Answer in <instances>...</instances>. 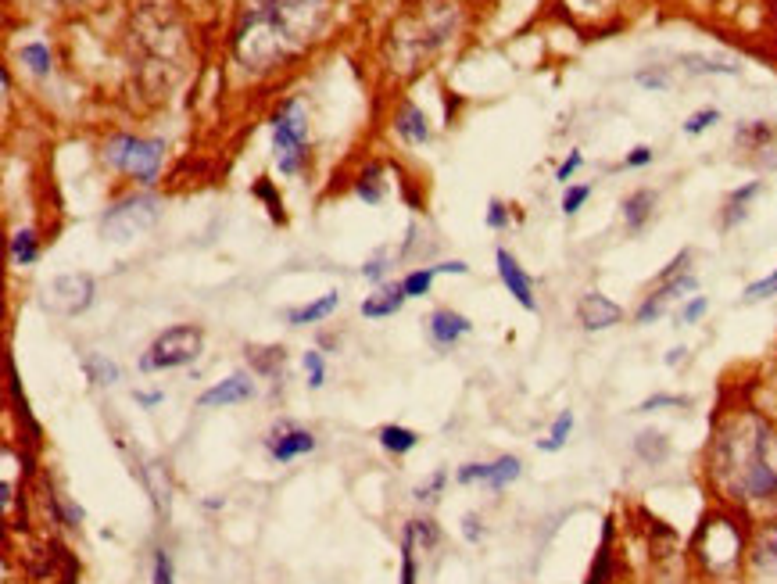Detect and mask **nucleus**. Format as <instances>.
<instances>
[{"label":"nucleus","mask_w":777,"mask_h":584,"mask_svg":"<svg viewBox=\"0 0 777 584\" xmlns=\"http://www.w3.org/2000/svg\"><path fill=\"white\" fill-rule=\"evenodd\" d=\"M273 129V155L283 176H298L308 158V108L305 101L291 97L280 104V112L269 122Z\"/></svg>","instance_id":"nucleus-3"},{"label":"nucleus","mask_w":777,"mask_h":584,"mask_svg":"<svg viewBox=\"0 0 777 584\" xmlns=\"http://www.w3.org/2000/svg\"><path fill=\"white\" fill-rule=\"evenodd\" d=\"M634 452H638L649 466H659L666 456H670V441H666L659 430H645V434H638V441H634Z\"/></svg>","instance_id":"nucleus-23"},{"label":"nucleus","mask_w":777,"mask_h":584,"mask_svg":"<svg viewBox=\"0 0 777 584\" xmlns=\"http://www.w3.org/2000/svg\"><path fill=\"white\" fill-rule=\"evenodd\" d=\"M384 269H387L384 262H380V258H373V262L362 269V276H366V280H380V276H384Z\"/></svg>","instance_id":"nucleus-52"},{"label":"nucleus","mask_w":777,"mask_h":584,"mask_svg":"<svg viewBox=\"0 0 777 584\" xmlns=\"http://www.w3.org/2000/svg\"><path fill=\"white\" fill-rule=\"evenodd\" d=\"M699 291V280H695V273L688 269V273H681V276H674V280H663V284H656L652 287V294L645 301L638 305V312H634V323L638 327H649V323H656L659 316H663L674 301H681V298H688V294H695Z\"/></svg>","instance_id":"nucleus-9"},{"label":"nucleus","mask_w":777,"mask_h":584,"mask_svg":"<svg viewBox=\"0 0 777 584\" xmlns=\"http://www.w3.org/2000/svg\"><path fill=\"white\" fill-rule=\"evenodd\" d=\"M760 190H763V183L752 180V183H745V187H738L735 194H727L724 212H720V230H735V226H742L745 219H749V205L760 198Z\"/></svg>","instance_id":"nucleus-15"},{"label":"nucleus","mask_w":777,"mask_h":584,"mask_svg":"<svg viewBox=\"0 0 777 584\" xmlns=\"http://www.w3.org/2000/svg\"><path fill=\"white\" fill-rule=\"evenodd\" d=\"M151 581L154 584H176V577H172V559H169V552H165V549H154Z\"/></svg>","instance_id":"nucleus-38"},{"label":"nucleus","mask_w":777,"mask_h":584,"mask_svg":"<svg viewBox=\"0 0 777 584\" xmlns=\"http://www.w3.org/2000/svg\"><path fill=\"white\" fill-rule=\"evenodd\" d=\"M140 405H158L162 402V391H151V395H137Z\"/></svg>","instance_id":"nucleus-53"},{"label":"nucleus","mask_w":777,"mask_h":584,"mask_svg":"<svg viewBox=\"0 0 777 584\" xmlns=\"http://www.w3.org/2000/svg\"><path fill=\"white\" fill-rule=\"evenodd\" d=\"M36 258H40V241H36L33 230H18L11 237V262L15 266H33Z\"/></svg>","instance_id":"nucleus-27"},{"label":"nucleus","mask_w":777,"mask_h":584,"mask_svg":"<svg viewBox=\"0 0 777 584\" xmlns=\"http://www.w3.org/2000/svg\"><path fill=\"white\" fill-rule=\"evenodd\" d=\"M248 362L255 366L262 377H280L283 362H287V352H283L280 344H251L248 348Z\"/></svg>","instance_id":"nucleus-22"},{"label":"nucleus","mask_w":777,"mask_h":584,"mask_svg":"<svg viewBox=\"0 0 777 584\" xmlns=\"http://www.w3.org/2000/svg\"><path fill=\"white\" fill-rule=\"evenodd\" d=\"M666 405H688V398H681V395H652V398H645V402L638 405V413H656V409H666Z\"/></svg>","instance_id":"nucleus-42"},{"label":"nucleus","mask_w":777,"mask_h":584,"mask_svg":"<svg viewBox=\"0 0 777 584\" xmlns=\"http://www.w3.org/2000/svg\"><path fill=\"white\" fill-rule=\"evenodd\" d=\"M441 488H444V473H434V477H430V481L423 484V488H416V499H419V502H434V499H437V491H441Z\"/></svg>","instance_id":"nucleus-49"},{"label":"nucleus","mask_w":777,"mask_h":584,"mask_svg":"<svg viewBox=\"0 0 777 584\" xmlns=\"http://www.w3.org/2000/svg\"><path fill=\"white\" fill-rule=\"evenodd\" d=\"M652 158H656V155H652V147H634L631 155L624 158V165H627V169H641V165H649Z\"/></svg>","instance_id":"nucleus-51"},{"label":"nucleus","mask_w":777,"mask_h":584,"mask_svg":"<svg viewBox=\"0 0 777 584\" xmlns=\"http://www.w3.org/2000/svg\"><path fill=\"white\" fill-rule=\"evenodd\" d=\"M570 430H573V413H563L559 420H555L552 438H548V441H538V448H541V452H559V448L566 445V438H570Z\"/></svg>","instance_id":"nucleus-34"},{"label":"nucleus","mask_w":777,"mask_h":584,"mask_svg":"<svg viewBox=\"0 0 777 584\" xmlns=\"http://www.w3.org/2000/svg\"><path fill=\"white\" fill-rule=\"evenodd\" d=\"M774 294H777V269H774V273H770V276H763V280H756V284H749V287H745V294H742V298H745V301H749V305H752V301L774 298Z\"/></svg>","instance_id":"nucleus-39"},{"label":"nucleus","mask_w":777,"mask_h":584,"mask_svg":"<svg viewBox=\"0 0 777 584\" xmlns=\"http://www.w3.org/2000/svg\"><path fill=\"white\" fill-rule=\"evenodd\" d=\"M462 538H466L470 545H477L480 538H484V524H480V516H473V513L462 516Z\"/></svg>","instance_id":"nucleus-46"},{"label":"nucleus","mask_w":777,"mask_h":584,"mask_svg":"<svg viewBox=\"0 0 777 584\" xmlns=\"http://www.w3.org/2000/svg\"><path fill=\"white\" fill-rule=\"evenodd\" d=\"M695 552L706 563V570L727 574V570L738 567V559L745 552V538L735 520H727V516H706L699 534H695Z\"/></svg>","instance_id":"nucleus-4"},{"label":"nucleus","mask_w":777,"mask_h":584,"mask_svg":"<svg viewBox=\"0 0 777 584\" xmlns=\"http://www.w3.org/2000/svg\"><path fill=\"white\" fill-rule=\"evenodd\" d=\"M18 58L26 61L33 76H51V51H47V43H26L18 51Z\"/></svg>","instance_id":"nucleus-29"},{"label":"nucleus","mask_w":777,"mask_h":584,"mask_svg":"<svg viewBox=\"0 0 777 584\" xmlns=\"http://www.w3.org/2000/svg\"><path fill=\"white\" fill-rule=\"evenodd\" d=\"M94 294H97V284L90 273H65L58 276L47 291V305L61 316H79L94 305Z\"/></svg>","instance_id":"nucleus-8"},{"label":"nucleus","mask_w":777,"mask_h":584,"mask_svg":"<svg viewBox=\"0 0 777 584\" xmlns=\"http://www.w3.org/2000/svg\"><path fill=\"white\" fill-rule=\"evenodd\" d=\"M473 323L462 312H452V309H437L434 316H430V337H434L437 348H452L455 341H462V337L470 334Z\"/></svg>","instance_id":"nucleus-14"},{"label":"nucleus","mask_w":777,"mask_h":584,"mask_svg":"<svg viewBox=\"0 0 777 584\" xmlns=\"http://www.w3.org/2000/svg\"><path fill=\"white\" fill-rule=\"evenodd\" d=\"M473 481H487V463H470L459 470V484H473Z\"/></svg>","instance_id":"nucleus-50"},{"label":"nucleus","mask_w":777,"mask_h":584,"mask_svg":"<svg viewBox=\"0 0 777 584\" xmlns=\"http://www.w3.org/2000/svg\"><path fill=\"white\" fill-rule=\"evenodd\" d=\"M330 18V0H240L233 58L251 72H269L316 43Z\"/></svg>","instance_id":"nucleus-1"},{"label":"nucleus","mask_w":777,"mask_h":584,"mask_svg":"<svg viewBox=\"0 0 777 584\" xmlns=\"http://www.w3.org/2000/svg\"><path fill=\"white\" fill-rule=\"evenodd\" d=\"M394 133L405 140V144H427L430 140V126H427V115L419 112L416 104H405L398 119H394Z\"/></svg>","instance_id":"nucleus-18"},{"label":"nucleus","mask_w":777,"mask_h":584,"mask_svg":"<svg viewBox=\"0 0 777 584\" xmlns=\"http://www.w3.org/2000/svg\"><path fill=\"white\" fill-rule=\"evenodd\" d=\"M609 577H613V520H606V527H602V545H598V556L584 584H606Z\"/></svg>","instance_id":"nucleus-21"},{"label":"nucleus","mask_w":777,"mask_h":584,"mask_svg":"<svg viewBox=\"0 0 777 584\" xmlns=\"http://www.w3.org/2000/svg\"><path fill=\"white\" fill-rule=\"evenodd\" d=\"M265 448H269V456H273L276 463H291V459H298V456H308V452L316 448V438L301 427L280 423V427L265 438Z\"/></svg>","instance_id":"nucleus-11"},{"label":"nucleus","mask_w":777,"mask_h":584,"mask_svg":"<svg viewBox=\"0 0 777 584\" xmlns=\"http://www.w3.org/2000/svg\"><path fill=\"white\" fill-rule=\"evenodd\" d=\"M147 488L154 491L151 495L154 509H158V513H169V481H165V470L158 463L147 466Z\"/></svg>","instance_id":"nucleus-30"},{"label":"nucleus","mask_w":777,"mask_h":584,"mask_svg":"<svg viewBox=\"0 0 777 584\" xmlns=\"http://www.w3.org/2000/svg\"><path fill=\"white\" fill-rule=\"evenodd\" d=\"M717 122H720L717 108H702V112H695L692 119L684 122V133H688V137H699V133H706V129L717 126Z\"/></svg>","instance_id":"nucleus-36"},{"label":"nucleus","mask_w":777,"mask_h":584,"mask_svg":"<svg viewBox=\"0 0 777 584\" xmlns=\"http://www.w3.org/2000/svg\"><path fill=\"white\" fill-rule=\"evenodd\" d=\"M201 348H205V334L197 327H190V323L169 327L151 341V348H147L144 359H140V370H147V373L176 370V366L194 362L197 355H201Z\"/></svg>","instance_id":"nucleus-7"},{"label":"nucleus","mask_w":777,"mask_h":584,"mask_svg":"<svg viewBox=\"0 0 777 584\" xmlns=\"http://www.w3.org/2000/svg\"><path fill=\"white\" fill-rule=\"evenodd\" d=\"M638 83L641 86H649V90H666V72L663 69H645V72H638Z\"/></svg>","instance_id":"nucleus-48"},{"label":"nucleus","mask_w":777,"mask_h":584,"mask_svg":"<svg viewBox=\"0 0 777 584\" xmlns=\"http://www.w3.org/2000/svg\"><path fill=\"white\" fill-rule=\"evenodd\" d=\"M305 373H308V387L312 391H319V387L326 384V362H323V355L319 352H305Z\"/></svg>","instance_id":"nucleus-37"},{"label":"nucleus","mask_w":777,"mask_h":584,"mask_svg":"<svg viewBox=\"0 0 777 584\" xmlns=\"http://www.w3.org/2000/svg\"><path fill=\"white\" fill-rule=\"evenodd\" d=\"M412 552H416V545L405 538L402 542V584H416V559H412Z\"/></svg>","instance_id":"nucleus-44"},{"label":"nucleus","mask_w":777,"mask_h":584,"mask_svg":"<svg viewBox=\"0 0 777 584\" xmlns=\"http://www.w3.org/2000/svg\"><path fill=\"white\" fill-rule=\"evenodd\" d=\"M487 226H491V230H505V226H509V208H505L502 201H491V205H487Z\"/></svg>","instance_id":"nucleus-45"},{"label":"nucleus","mask_w":777,"mask_h":584,"mask_svg":"<svg viewBox=\"0 0 777 584\" xmlns=\"http://www.w3.org/2000/svg\"><path fill=\"white\" fill-rule=\"evenodd\" d=\"M577 319H581L584 330H591V334H595V330L616 327V323L624 319V309H620L613 298H606V294L588 291L581 301H577Z\"/></svg>","instance_id":"nucleus-12"},{"label":"nucleus","mask_w":777,"mask_h":584,"mask_svg":"<svg viewBox=\"0 0 777 584\" xmlns=\"http://www.w3.org/2000/svg\"><path fill=\"white\" fill-rule=\"evenodd\" d=\"M405 287L402 284H380L366 301H362V316L366 319H387L405 305Z\"/></svg>","instance_id":"nucleus-17"},{"label":"nucleus","mask_w":777,"mask_h":584,"mask_svg":"<svg viewBox=\"0 0 777 584\" xmlns=\"http://www.w3.org/2000/svg\"><path fill=\"white\" fill-rule=\"evenodd\" d=\"M104 158H108L115 169L129 172L133 180H140L144 187H151L158 180L165 162V144L162 140H144V137H111L104 147Z\"/></svg>","instance_id":"nucleus-6"},{"label":"nucleus","mask_w":777,"mask_h":584,"mask_svg":"<svg viewBox=\"0 0 777 584\" xmlns=\"http://www.w3.org/2000/svg\"><path fill=\"white\" fill-rule=\"evenodd\" d=\"M684 352H688V348H674V352L666 355V366H677V362L684 359Z\"/></svg>","instance_id":"nucleus-54"},{"label":"nucleus","mask_w":777,"mask_h":584,"mask_svg":"<svg viewBox=\"0 0 777 584\" xmlns=\"http://www.w3.org/2000/svg\"><path fill=\"white\" fill-rule=\"evenodd\" d=\"M624 223L631 233L645 230V223L652 219V208H656V194L652 190H634L631 198H624Z\"/></svg>","instance_id":"nucleus-19"},{"label":"nucleus","mask_w":777,"mask_h":584,"mask_svg":"<svg viewBox=\"0 0 777 584\" xmlns=\"http://www.w3.org/2000/svg\"><path fill=\"white\" fill-rule=\"evenodd\" d=\"M405 538H409L412 545H419V549H434L441 534H437L434 520H409V527H405Z\"/></svg>","instance_id":"nucleus-31"},{"label":"nucleus","mask_w":777,"mask_h":584,"mask_svg":"<svg viewBox=\"0 0 777 584\" xmlns=\"http://www.w3.org/2000/svg\"><path fill=\"white\" fill-rule=\"evenodd\" d=\"M162 215V201L151 194H129V198L115 201L108 212L101 215V237L111 244L133 241L140 233H147Z\"/></svg>","instance_id":"nucleus-5"},{"label":"nucleus","mask_w":777,"mask_h":584,"mask_svg":"<svg viewBox=\"0 0 777 584\" xmlns=\"http://www.w3.org/2000/svg\"><path fill=\"white\" fill-rule=\"evenodd\" d=\"M709 312V298H702V294H695L692 301H684V309H681V323L684 327H692V323H699L702 316Z\"/></svg>","instance_id":"nucleus-40"},{"label":"nucleus","mask_w":777,"mask_h":584,"mask_svg":"<svg viewBox=\"0 0 777 584\" xmlns=\"http://www.w3.org/2000/svg\"><path fill=\"white\" fill-rule=\"evenodd\" d=\"M709 477L745 506L777 502V430L756 413L731 416L709 448Z\"/></svg>","instance_id":"nucleus-2"},{"label":"nucleus","mask_w":777,"mask_h":584,"mask_svg":"<svg viewBox=\"0 0 777 584\" xmlns=\"http://www.w3.org/2000/svg\"><path fill=\"white\" fill-rule=\"evenodd\" d=\"M688 262H692V251L684 248V251H681V255H677V258H674V262H670V266H666V269H663V273H659V276H656V284H663V280H674V276L688 273Z\"/></svg>","instance_id":"nucleus-43"},{"label":"nucleus","mask_w":777,"mask_h":584,"mask_svg":"<svg viewBox=\"0 0 777 584\" xmlns=\"http://www.w3.org/2000/svg\"><path fill=\"white\" fill-rule=\"evenodd\" d=\"M588 198H591V187H588V183H581V187H570V190L563 194V212H566V215H577Z\"/></svg>","instance_id":"nucleus-41"},{"label":"nucleus","mask_w":777,"mask_h":584,"mask_svg":"<svg viewBox=\"0 0 777 584\" xmlns=\"http://www.w3.org/2000/svg\"><path fill=\"white\" fill-rule=\"evenodd\" d=\"M380 445L391 452V456H405V452H412V448L419 445V434L416 430H409V427H384L380 430Z\"/></svg>","instance_id":"nucleus-25"},{"label":"nucleus","mask_w":777,"mask_h":584,"mask_svg":"<svg viewBox=\"0 0 777 584\" xmlns=\"http://www.w3.org/2000/svg\"><path fill=\"white\" fill-rule=\"evenodd\" d=\"M434 276H437V269H434V266H427V269H412V273L402 280L405 294H409V298H423V294H430V287H434Z\"/></svg>","instance_id":"nucleus-33"},{"label":"nucleus","mask_w":777,"mask_h":584,"mask_svg":"<svg viewBox=\"0 0 777 584\" xmlns=\"http://www.w3.org/2000/svg\"><path fill=\"white\" fill-rule=\"evenodd\" d=\"M749 559H752V567H756V574H763V577L777 574V524H763L760 531H756V538H752V545H749Z\"/></svg>","instance_id":"nucleus-16"},{"label":"nucleus","mask_w":777,"mask_h":584,"mask_svg":"<svg viewBox=\"0 0 777 584\" xmlns=\"http://www.w3.org/2000/svg\"><path fill=\"white\" fill-rule=\"evenodd\" d=\"M520 470H523V463L516 456H502V459H495V463H487V488L491 491H502L505 484H513L516 477H520Z\"/></svg>","instance_id":"nucleus-24"},{"label":"nucleus","mask_w":777,"mask_h":584,"mask_svg":"<svg viewBox=\"0 0 777 584\" xmlns=\"http://www.w3.org/2000/svg\"><path fill=\"white\" fill-rule=\"evenodd\" d=\"M86 377L94 380V384H115L119 380V366L104 355H86Z\"/></svg>","instance_id":"nucleus-32"},{"label":"nucleus","mask_w":777,"mask_h":584,"mask_svg":"<svg viewBox=\"0 0 777 584\" xmlns=\"http://www.w3.org/2000/svg\"><path fill=\"white\" fill-rule=\"evenodd\" d=\"M495 262H498V276H502L505 291L513 294V298L520 301V305H523L527 312H538V298H534V280H530L527 269H523L520 262H516L513 251L498 248V251H495Z\"/></svg>","instance_id":"nucleus-10"},{"label":"nucleus","mask_w":777,"mask_h":584,"mask_svg":"<svg viewBox=\"0 0 777 584\" xmlns=\"http://www.w3.org/2000/svg\"><path fill=\"white\" fill-rule=\"evenodd\" d=\"M255 198H262L265 201V208H269V215H273L276 223H283L287 215H283V201H280V194L273 190V183L269 180H258L255 183Z\"/></svg>","instance_id":"nucleus-35"},{"label":"nucleus","mask_w":777,"mask_h":584,"mask_svg":"<svg viewBox=\"0 0 777 584\" xmlns=\"http://www.w3.org/2000/svg\"><path fill=\"white\" fill-rule=\"evenodd\" d=\"M251 395H255V380H251L248 373H233V377H226V380H219L215 387H208L197 402L205 405V409H226V405L248 402Z\"/></svg>","instance_id":"nucleus-13"},{"label":"nucleus","mask_w":777,"mask_h":584,"mask_svg":"<svg viewBox=\"0 0 777 584\" xmlns=\"http://www.w3.org/2000/svg\"><path fill=\"white\" fill-rule=\"evenodd\" d=\"M581 162H584L581 151H570V158H566V162L559 165V169H555V180H559V183H570V176H573L577 169H581Z\"/></svg>","instance_id":"nucleus-47"},{"label":"nucleus","mask_w":777,"mask_h":584,"mask_svg":"<svg viewBox=\"0 0 777 584\" xmlns=\"http://www.w3.org/2000/svg\"><path fill=\"white\" fill-rule=\"evenodd\" d=\"M681 65L688 72H699V76H738V65H724V61L702 58V54H684Z\"/></svg>","instance_id":"nucleus-28"},{"label":"nucleus","mask_w":777,"mask_h":584,"mask_svg":"<svg viewBox=\"0 0 777 584\" xmlns=\"http://www.w3.org/2000/svg\"><path fill=\"white\" fill-rule=\"evenodd\" d=\"M380 165H366L359 172V183H355V194H359L366 205H380L384 201V183H380Z\"/></svg>","instance_id":"nucleus-26"},{"label":"nucleus","mask_w":777,"mask_h":584,"mask_svg":"<svg viewBox=\"0 0 777 584\" xmlns=\"http://www.w3.org/2000/svg\"><path fill=\"white\" fill-rule=\"evenodd\" d=\"M337 305H341V294L330 291V294H323V298H316V301H308V305H301V309H291V312H287V323H291V327L319 323V319L330 316V312L337 309Z\"/></svg>","instance_id":"nucleus-20"}]
</instances>
